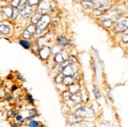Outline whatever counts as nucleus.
I'll return each instance as SVG.
<instances>
[{"label":"nucleus","instance_id":"obj_25","mask_svg":"<svg viewBox=\"0 0 128 127\" xmlns=\"http://www.w3.org/2000/svg\"><path fill=\"white\" fill-rule=\"evenodd\" d=\"M41 14L40 13V12H38V13H36V14H34V16L32 18V23H34V24H37V22L38 21V20L40 19V17H41Z\"/></svg>","mask_w":128,"mask_h":127},{"label":"nucleus","instance_id":"obj_31","mask_svg":"<svg viewBox=\"0 0 128 127\" xmlns=\"http://www.w3.org/2000/svg\"><path fill=\"white\" fill-rule=\"evenodd\" d=\"M40 0H28L26 3L29 5H35L38 3H40Z\"/></svg>","mask_w":128,"mask_h":127},{"label":"nucleus","instance_id":"obj_1","mask_svg":"<svg viewBox=\"0 0 128 127\" xmlns=\"http://www.w3.org/2000/svg\"><path fill=\"white\" fill-rule=\"evenodd\" d=\"M50 22V17L48 15H46V14H45V15H42L40 19L37 22L36 26H35V27H36L35 32H36L38 35H40L41 32L47 27V26L49 25Z\"/></svg>","mask_w":128,"mask_h":127},{"label":"nucleus","instance_id":"obj_24","mask_svg":"<svg viewBox=\"0 0 128 127\" xmlns=\"http://www.w3.org/2000/svg\"><path fill=\"white\" fill-rule=\"evenodd\" d=\"M63 79H64V75L62 73H59V74L55 78V82L56 84H62Z\"/></svg>","mask_w":128,"mask_h":127},{"label":"nucleus","instance_id":"obj_3","mask_svg":"<svg viewBox=\"0 0 128 127\" xmlns=\"http://www.w3.org/2000/svg\"><path fill=\"white\" fill-rule=\"evenodd\" d=\"M128 30V18L121 17L117 20V24L114 27L115 32H124Z\"/></svg>","mask_w":128,"mask_h":127},{"label":"nucleus","instance_id":"obj_7","mask_svg":"<svg viewBox=\"0 0 128 127\" xmlns=\"http://www.w3.org/2000/svg\"><path fill=\"white\" fill-rule=\"evenodd\" d=\"M20 14L22 15L25 19H28L32 14V5L25 4L22 6V9L20 10Z\"/></svg>","mask_w":128,"mask_h":127},{"label":"nucleus","instance_id":"obj_12","mask_svg":"<svg viewBox=\"0 0 128 127\" xmlns=\"http://www.w3.org/2000/svg\"><path fill=\"white\" fill-rule=\"evenodd\" d=\"M80 85L78 83H73L72 85H69V88H68V91L70 93L72 94H75V93H78V91H80Z\"/></svg>","mask_w":128,"mask_h":127},{"label":"nucleus","instance_id":"obj_27","mask_svg":"<svg viewBox=\"0 0 128 127\" xmlns=\"http://www.w3.org/2000/svg\"><path fill=\"white\" fill-rule=\"evenodd\" d=\"M62 97H63V99H65V100H70V97H71V93L68 91H64L63 93H62Z\"/></svg>","mask_w":128,"mask_h":127},{"label":"nucleus","instance_id":"obj_16","mask_svg":"<svg viewBox=\"0 0 128 127\" xmlns=\"http://www.w3.org/2000/svg\"><path fill=\"white\" fill-rule=\"evenodd\" d=\"M64 60H67V59H66L65 57L63 56V55L62 54V52L57 53V54H56V55H55V56H54V61H55L56 63H58V64H61V63L62 62V61H63Z\"/></svg>","mask_w":128,"mask_h":127},{"label":"nucleus","instance_id":"obj_35","mask_svg":"<svg viewBox=\"0 0 128 127\" xmlns=\"http://www.w3.org/2000/svg\"><path fill=\"white\" fill-rule=\"evenodd\" d=\"M11 127H22V125H20L19 123H13L11 125Z\"/></svg>","mask_w":128,"mask_h":127},{"label":"nucleus","instance_id":"obj_8","mask_svg":"<svg viewBox=\"0 0 128 127\" xmlns=\"http://www.w3.org/2000/svg\"><path fill=\"white\" fill-rule=\"evenodd\" d=\"M50 54V49L49 47H43V48H41L40 53H38V55H40V58L42 60H46L49 57Z\"/></svg>","mask_w":128,"mask_h":127},{"label":"nucleus","instance_id":"obj_21","mask_svg":"<svg viewBox=\"0 0 128 127\" xmlns=\"http://www.w3.org/2000/svg\"><path fill=\"white\" fill-rule=\"evenodd\" d=\"M19 43H20V45H22V47H23L24 49H29V48H30V46H31V44H30L29 41H28V40L20 39Z\"/></svg>","mask_w":128,"mask_h":127},{"label":"nucleus","instance_id":"obj_13","mask_svg":"<svg viewBox=\"0 0 128 127\" xmlns=\"http://www.w3.org/2000/svg\"><path fill=\"white\" fill-rule=\"evenodd\" d=\"M81 5L84 9H94V3L93 1H89V0H82Z\"/></svg>","mask_w":128,"mask_h":127},{"label":"nucleus","instance_id":"obj_11","mask_svg":"<svg viewBox=\"0 0 128 127\" xmlns=\"http://www.w3.org/2000/svg\"><path fill=\"white\" fill-rule=\"evenodd\" d=\"M102 25L106 28H110L114 25V20H111L109 17L104 18L102 20Z\"/></svg>","mask_w":128,"mask_h":127},{"label":"nucleus","instance_id":"obj_26","mask_svg":"<svg viewBox=\"0 0 128 127\" xmlns=\"http://www.w3.org/2000/svg\"><path fill=\"white\" fill-rule=\"evenodd\" d=\"M34 34V33H32V32H30L29 30L26 29V30L23 32V37H24L25 38H26V39H28V38H32Z\"/></svg>","mask_w":128,"mask_h":127},{"label":"nucleus","instance_id":"obj_22","mask_svg":"<svg viewBox=\"0 0 128 127\" xmlns=\"http://www.w3.org/2000/svg\"><path fill=\"white\" fill-rule=\"evenodd\" d=\"M28 113H29V116H32L34 118H36L38 116V112L36 108H31V109L28 110Z\"/></svg>","mask_w":128,"mask_h":127},{"label":"nucleus","instance_id":"obj_32","mask_svg":"<svg viewBox=\"0 0 128 127\" xmlns=\"http://www.w3.org/2000/svg\"><path fill=\"white\" fill-rule=\"evenodd\" d=\"M12 6L13 8H18L20 6V0H12Z\"/></svg>","mask_w":128,"mask_h":127},{"label":"nucleus","instance_id":"obj_20","mask_svg":"<svg viewBox=\"0 0 128 127\" xmlns=\"http://www.w3.org/2000/svg\"><path fill=\"white\" fill-rule=\"evenodd\" d=\"M4 14L7 16V17H10L12 15V12H13V8L11 7H5L3 10Z\"/></svg>","mask_w":128,"mask_h":127},{"label":"nucleus","instance_id":"obj_4","mask_svg":"<svg viewBox=\"0 0 128 127\" xmlns=\"http://www.w3.org/2000/svg\"><path fill=\"white\" fill-rule=\"evenodd\" d=\"M94 9H99L102 12H105L111 6V2L109 0H93Z\"/></svg>","mask_w":128,"mask_h":127},{"label":"nucleus","instance_id":"obj_15","mask_svg":"<svg viewBox=\"0 0 128 127\" xmlns=\"http://www.w3.org/2000/svg\"><path fill=\"white\" fill-rule=\"evenodd\" d=\"M19 114V111L16 108H10L7 111V118H12L14 119L17 114Z\"/></svg>","mask_w":128,"mask_h":127},{"label":"nucleus","instance_id":"obj_17","mask_svg":"<svg viewBox=\"0 0 128 127\" xmlns=\"http://www.w3.org/2000/svg\"><path fill=\"white\" fill-rule=\"evenodd\" d=\"M57 43H58L59 45L61 46H65L68 44V40L65 38L64 36H59L57 38Z\"/></svg>","mask_w":128,"mask_h":127},{"label":"nucleus","instance_id":"obj_18","mask_svg":"<svg viewBox=\"0 0 128 127\" xmlns=\"http://www.w3.org/2000/svg\"><path fill=\"white\" fill-rule=\"evenodd\" d=\"M26 126L28 127H41L40 126V122L38 120H35L34 119L30 121H28L26 123Z\"/></svg>","mask_w":128,"mask_h":127},{"label":"nucleus","instance_id":"obj_38","mask_svg":"<svg viewBox=\"0 0 128 127\" xmlns=\"http://www.w3.org/2000/svg\"><path fill=\"white\" fill-rule=\"evenodd\" d=\"M89 1H93V0H89Z\"/></svg>","mask_w":128,"mask_h":127},{"label":"nucleus","instance_id":"obj_33","mask_svg":"<svg viewBox=\"0 0 128 127\" xmlns=\"http://www.w3.org/2000/svg\"><path fill=\"white\" fill-rule=\"evenodd\" d=\"M18 15V10H17V8H13V12H12V19H16V16Z\"/></svg>","mask_w":128,"mask_h":127},{"label":"nucleus","instance_id":"obj_6","mask_svg":"<svg viewBox=\"0 0 128 127\" xmlns=\"http://www.w3.org/2000/svg\"><path fill=\"white\" fill-rule=\"evenodd\" d=\"M77 67L74 66V64H69L67 65L65 67L63 68L62 73L64 75V76H74L75 73H77Z\"/></svg>","mask_w":128,"mask_h":127},{"label":"nucleus","instance_id":"obj_14","mask_svg":"<svg viewBox=\"0 0 128 127\" xmlns=\"http://www.w3.org/2000/svg\"><path fill=\"white\" fill-rule=\"evenodd\" d=\"M73 83H74V79L73 76H64L63 82L62 84L66 86H69L70 85H72Z\"/></svg>","mask_w":128,"mask_h":127},{"label":"nucleus","instance_id":"obj_2","mask_svg":"<svg viewBox=\"0 0 128 127\" xmlns=\"http://www.w3.org/2000/svg\"><path fill=\"white\" fill-rule=\"evenodd\" d=\"M74 116H76L77 118H79L80 120H84L86 118L89 117H93L94 115V112L92 109L89 108L87 107H81L79 109H77L74 114Z\"/></svg>","mask_w":128,"mask_h":127},{"label":"nucleus","instance_id":"obj_10","mask_svg":"<svg viewBox=\"0 0 128 127\" xmlns=\"http://www.w3.org/2000/svg\"><path fill=\"white\" fill-rule=\"evenodd\" d=\"M10 32V26L6 24H0V33L3 35H8Z\"/></svg>","mask_w":128,"mask_h":127},{"label":"nucleus","instance_id":"obj_30","mask_svg":"<svg viewBox=\"0 0 128 127\" xmlns=\"http://www.w3.org/2000/svg\"><path fill=\"white\" fill-rule=\"evenodd\" d=\"M5 99H6V101H7L8 102H10V103H12V102L14 101V97L11 95V94H6Z\"/></svg>","mask_w":128,"mask_h":127},{"label":"nucleus","instance_id":"obj_5","mask_svg":"<svg viewBox=\"0 0 128 127\" xmlns=\"http://www.w3.org/2000/svg\"><path fill=\"white\" fill-rule=\"evenodd\" d=\"M52 5L50 0H40V4L38 7V12L41 15H45L47 12L52 9Z\"/></svg>","mask_w":128,"mask_h":127},{"label":"nucleus","instance_id":"obj_34","mask_svg":"<svg viewBox=\"0 0 128 127\" xmlns=\"http://www.w3.org/2000/svg\"><path fill=\"white\" fill-rule=\"evenodd\" d=\"M122 41L124 43H128V32L123 33L122 35Z\"/></svg>","mask_w":128,"mask_h":127},{"label":"nucleus","instance_id":"obj_37","mask_svg":"<svg viewBox=\"0 0 128 127\" xmlns=\"http://www.w3.org/2000/svg\"><path fill=\"white\" fill-rule=\"evenodd\" d=\"M17 77H18V79H22V81H25V79L22 77V74H20V73H18V74H17Z\"/></svg>","mask_w":128,"mask_h":127},{"label":"nucleus","instance_id":"obj_19","mask_svg":"<svg viewBox=\"0 0 128 127\" xmlns=\"http://www.w3.org/2000/svg\"><path fill=\"white\" fill-rule=\"evenodd\" d=\"M14 119H15V120H16V122L19 123V124L22 125H22H24V123L26 122V120H25V118L22 115V114H18Z\"/></svg>","mask_w":128,"mask_h":127},{"label":"nucleus","instance_id":"obj_9","mask_svg":"<svg viewBox=\"0 0 128 127\" xmlns=\"http://www.w3.org/2000/svg\"><path fill=\"white\" fill-rule=\"evenodd\" d=\"M70 100L74 102V104H80L82 102V96L80 95V93H75V94H73L70 97Z\"/></svg>","mask_w":128,"mask_h":127},{"label":"nucleus","instance_id":"obj_29","mask_svg":"<svg viewBox=\"0 0 128 127\" xmlns=\"http://www.w3.org/2000/svg\"><path fill=\"white\" fill-rule=\"evenodd\" d=\"M68 61H69L70 64H76V63L78 62V60H77V58H76L75 56H70L69 58H68Z\"/></svg>","mask_w":128,"mask_h":127},{"label":"nucleus","instance_id":"obj_28","mask_svg":"<svg viewBox=\"0 0 128 127\" xmlns=\"http://www.w3.org/2000/svg\"><path fill=\"white\" fill-rule=\"evenodd\" d=\"M93 93H94V95H95V97L98 98V99L101 97V92H100V91H99V89H98L96 87H94Z\"/></svg>","mask_w":128,"mask_h":127},{"label":"nucleus","instance_id":"obj_23","mask_svg":"<svg viewBox=\"0 0 128 127\" xmlns=\"http://www.w3.org/2000/svg\"><path fill=\"white\" fill-rule=\"evenodd\" d=\"M26 102H28V104H30V105H34V99L30 93H28L26 95Z\"/></svg>","mask_w":128,"mask_h":127},{"label":"nucleus","instance_id":"obj_36","mask_svg":"<svg viewBox=\"0 0 128 127\" xmlns=\"http://www.w3.org/2000/svg\"><path fill=\"white\" fill-rule=\"evenodd\" d=\"M17 89H18V86L15 85H13V86L11 87V91H16Z\"/></svg>","mask_w":128,"mask_h":127}]
</instances>
